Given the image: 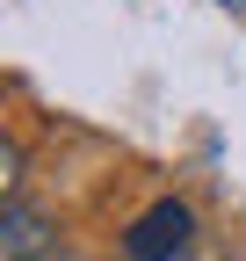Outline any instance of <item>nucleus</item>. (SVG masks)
I'll return each mask as SVG.
<instances>
[{
	"instance_id": "obj_2",
	"label": "nucleus",
	"mask_w": 246,
	"mask_h": 261,
	"mask_svg": "<svg viewBox=\"0 0 246 261\" xmlns=\"http://www.w3.org/2000/svg\"><path fill=\"white\" fill-rule=\"evenodd\" d=\"M44 254H58L51 232H44V218L29 203H8L0 211V261H44Z\"/></svg>"
},
{
	"instance_id": "obj_3",
	"label": "nucleus",
	"mask_w": 246,
	"mask_h": 261,
	"mask_svg": "<svg viewBox=\"0 0 246 261\" xmlns=\"http://www.w3.org/2000/svg\"><path fill=\"white\" fill-rule=\"evenodd\" d=\"M225 8H232V15H246V0H225Z\"/></svg>"
},
{
	"instance_id": "obj_1",
	"label": "nucleus",
	"mask_w": 246,
	"mask_h": 261,
	"mask_svg": "<svg viewBox=\"0 0 246 261\" xmlns=\"http://www.w3.org/2000/svg\"><path fill=\"white\" fill-rule=\"evenodd\" d=\"M189 240H196L189 203H152L131 232H123V254H131V261H181V254H189Z\"/></svg>"
},
{
	"instance_id": "obj_4",
	"label": "nucleus",
	"mask_w": 246,
	"mask_h": 261,
	"mask_svg": "<svg viewBox=\"0 0 246 261\" xmlns=\"http://www.w3.org/2000/svg\"><path fill=\"white\" fill-rule=\"evenodd\" d=\"M44 261H73V254H44Z\"/></svg>"
}]
</instances>
